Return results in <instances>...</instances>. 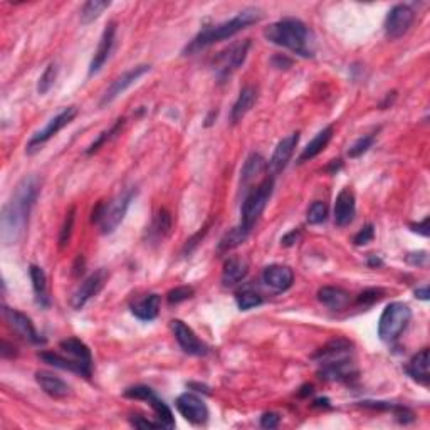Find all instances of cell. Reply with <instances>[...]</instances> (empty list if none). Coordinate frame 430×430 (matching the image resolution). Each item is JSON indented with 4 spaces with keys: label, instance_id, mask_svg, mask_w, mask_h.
Segmentation results:
<instances>
[{
    "label": "cell",
    "instance_id": "obj_1",
    "mask_svg": "<svg viewBox=\"0 0 430 430\" xmlns=\"http://www.w3.org/2000/svg\"><path fill=\"white\" fill-rule=\"evenodd\" d=\"M39 190V180L36 177H26L15 187L0 217V239L3 245L17 244L26 234L29 217L38 200Z\"/></svg>",
    "mask_w": 430,
    "mask_h": 430
},
{
    "label": "cell",
    "instance_id": "obj_2",
    "mask_svg": "<svg viewBox=\"0 0 430 430\" xmlns=\"http://www.w3.org/2000/svg\"><path fill=\"white\" fill-rule=\"evenodd\" d=\"M264 38L271 44L288 49L301 57L314 56V36L300 19H281L264 31Z\"/></svg>",
    "mask_w": 430,
    "mask_h": 430
},
{
    "label": "cell",
    "instance_id": "obj_3",
    "mask_svg": "<svg viewBox=\"0 0 430 430\" xmlns=\"http://www.w3.org/2000/svg\"><path fill=\"white\" fill-rule=\"evenodd\" d=\"M261 17L262 14L259 9L249 7V9L239 12V14H237L236 17H232L231 20H225V22L217 24V26L212 27H206L190 40V44L185 47L183 54H195V52L202 51V49L212 46V44L234 38L237 32L244 31V29L252 26V24L259 22Z\"/></svg>",
    "mask_w": 430,
    "mask_h": 430
},
{
    "label": "cell",
    "instance_id": "obj_4",
    "mask_svg": "<svg viewBox=\"0 0 430 430\" xmlns=\"http://www.w3.org/2000/svg\"><path fill=\"white\" fill-rule=\"evenodd\" d=\"M272 188L274 180L272 177H268L262 180L259 187L254 188L251 194L245 197L243 208H240V224L237 225L245 236L251 234L254 225L257 224L262 212H264V208L272 195Z\"/></svg>",
    "mask_w": 430,
    "mask_h": 430
},
{
    "label": "cell",
    "instance_id": "obj_5",
    "mask_svg": "<svg viewBox=\"0 0 430 430\" xmlns=\"http://www.w3.org/2000/svg\"><path fill=\"white\" fill-rule=\"evenodd\" d=\"M412 319V311L405 302H390L383 309L378 321V337L385 343H393L399 339Z\"/></svg>",
    "mask_w": 430,
    "mask_h": 430
},
{
    "label": "cell",
    "instance_id": "obj_6",
    "mask_svg": "<svg viewBox=\"0 0 430 430\" xmlns=\"http://www.w3.org/2000/svg\"><path fill=\"white\" fill-rule=\"evenodd\" d=\"M125 397H128V399L145 400V402H148L150 407L153 408V412H155V419H157V422L162 429H174L175 427L174 413H171L169 405L163 402L162 399H158L157 393L151 390L150 387H145V385L131 387L125 392Z\"/></svg>",
    "mask_w": 430,
    "mask_h": 430
},
{
    "label": "cell",
    "instance_id": "obj_7",
    "mask_svg": "<svg viewBox=\"0 0 430 430\" xmlns=\"http://www.w3.org/2000/svg\"><path fill=\"white\" fill-rule=\"evenodd\" d=\"M135 195H137V192L135 190H126L118 195L116 199H113L109 204H105L103 217H101L100 220L101 232H103V234H112V232L116 231L118 225L123 222V219H125Z\"/></svg>",
    "mask_w": 430,
    "mask_h": 430
},
{
    "label": "cell",
    "instance_id": "obj_8",
    "mask_svg": "<svg viewBox=\"0 0 430 430\" xmlns=\"http://www.w3.org/2000/svg\"><path fill=\"white\" fill-rule=\"evenodd\" d=\"M76 116H77L76 106H69V108H64L59 114H56V116L52 118V120L49 121L43 130L38 131V133L31 138V141H29V145H27L29 153H32L34 150H38V146L44 145V143L51 140L52 137H56V135L59 133L63 128H66V126L75 120Z\"/></svg>",
    "mask_w": 430,
    "mask_h": 430
},
{
    "label": "cell",
    "instance_id": "obj_9",
    "mask_svg": "<svg viewBox=\"0 0 430 430\" xmlns=\"http://www.w3.org/2000/svg\"><path fill=\"white\" fill-rule=\"evenodd\" d=\"M415 14L408 6H395L393 9L388 12L387 19H385V36L390 40L400 39L408 32V29L412 27Z\"/></svg>",
    "mask_w": 430,
    "mask_h": 430
},
{
    "label": "cell",
    "instance_id": "obj_10",
    "mask_svg": "<svg viewBox=\"0 0 430 430\" xmlns=\"http://www.w3.org/2000/svg\"><path fill=\"white\" fill-rule=\"evenodd\" d=\"M2 313H3V318H6L7 325H9L12 330L19 335V337H22L24 339H26V341L32 343V345H44V343H46V339L40 337V335L38 333V330H36L34 325H32L31 318H27L26 314L20 313V311L17 309L7 308V306H3Z\"/></svg>",
    "mask_w": 430,
    "mask_h": 430
},
{
    "label": "cell",
    "instance_id": "obj_11",
    "mask_svg": "<svg viewBox=\"0 0 430 430\" xmlns=\"http://www.w3.org/2000/svg\"><path fill=\"white\" fill-rule=\"evenodd\" d=\"M148 71H150V66L141 64V66H137V68H131L130 71L125 72V75L116 77V79H114L113 83L109 84V88L105 91L103 98H101V101H100L101 108H105L106 105L113 103V101L116 100L118 96H121V94L125 93L126 89L131 88V86L137 83L140 77L145 76Z\"/></svg>",
    "mask_w": 430,
    "mask_h": 430
},
{
    "label": "cell",
    "instance_id": "obj_12",
    "mask_svg": "<svg viewBox=\"0 0 430 430\" xmlns=\"http://www.w3.org/2000/svg\"><path fill=\"white\" fill-rule=\"evenodd\" d=\"M177 410L183 419L194 425H202L208 420V408L206 402L194 393H183L177 399Z\"/></svg>",
    "mask_w": 430,
    "mask_h": 430
},
{
    "label": "cell",
    "instance_id": "obj_13",
    "mask_svg": "<svg viewBox=\"0 0 430 430\" xmlns=\"http://www.w3.org/2000/svg\"><path fill=\"white\" fill-rule=\"evenodd\" d=\"M108 279V272L105 269L93 272L91 276H88L86 279L81 282L79 288L76 289V293L71 298V306L75 309H83L91 298L96 296L101 289H103L105 282Z\"/></svg>",
    "mask_w": 430,
    "mask_h": 430
},
{
    "label": "cell",
    "instance_id": "obj_14",
    "mask_svg": "<svg viewBox=\"0 0 430 430\" xmlns=\"http://www.w3.org/2000/svg\"><path fill=\"white\" fill-rule=\"evenodd\" d=\"M170 328H171V331H174V337L178 341L180 348H182L185 353L194 355V356L207 355L208 348L204 345L199 338H197L194 330L188 328L185 323L180 321V319H174V321L170 323Z\"/></svg>",
    "mask_w": 430,
    "mask_h": 430
},
{
    "label": "cell",
    "instance_id": "obj_15",
    "mask_svg": "<svg viewBox=\"0 0 430 430\" xmlns=\"http://www.w3.org/2000/svg\"><path fill=\"white\" fill-rule=\"evenodd\" d=\"M59 350H61V353L69 356L71 360H75L77 365L83 368L84 378H89V376L93 375L91 350H89V348L86 346L81 339H77V338L63 339V341L59 343Z\"/></svg>",
    "mask_w": 430,
    "mask_h": 430
},
{
    "label": "cell",
    "instance_id": "obj_16",
    "mask_svg": "<svg viewBox=\"0 0 430 430\" xmlns=\"http://www.w3.org/2000/svg\"><path fill=\"white\" fill-rule=\"evenodd\" d=\"M298 143H300V133H291L289 137L282 138V140L277 143L276 150H274L271 160H269V174L277 175L281 174L282 170L288 167L291 157H293L294 150H296Z\"/></svg>",
    "mask_w": 430,
    "mask_h": 430
},
{
    "label": "cell",
    "instance_id": "obj_17",
    "mask_svg": "<svg viewBox=\"0 0 430 430\" xmlns=\"http://www.w3.org/2000/svg\"><path fill=\"white\" fill-rule=\"evenodd\" d=\"M114 40H116V24L109 22L103 31V36H101L100 44H98L96 52H94L93 56L91 66H89V76H94L96 72L101 71V68H103L106 61L112 56Z\"/></svg>",
    "mask_w": 430,
    "mask_h": 430
},
{
    "label": "cell",
    "instance_id": "obj_18",
    "mask_svg": "<svg viewBox=\"0 0 430 430\" xmlns=\"http://www.w3.org/2000/svg\"><path fill=\"white\" fill-rule=\"evenodd\" d=\"M249 47H251V40H243V43H237L234 46H231L227 51H224L219 56V76L225 77L231 75L232 71H236L237 68L244 64L245 57H247Z\"/></svg>",
    "mask_w": 430,
    "mask_h": 430
},
{
    "label": "cell",
    "instance_id": "obj_19",
    "mask_svg": "<svg viewBox=\"0 0 430 430\" xmlns=\"http://www.w3.org/2000/svg\"><path fill=\"white\" fill-rule=\"evenodd\" d=\"M262 281L268 288L276 291V293H282V291H288L294 282V272L293 269L288 266L281 264H272L268 266L262 272Z\"/></svg>",
    "mask_w": 430,
    "mask_h": 430
},
{
    "label": "cell",
    "instance_id": "obj_20",
    "mask_svg": "<svg viewBox=\"0 0 430 430\" xmlns=\"http://www.w3.org/2000/svg\"><path fill=\"white\" fill-rule=\"evenodd\" d=\"M356 374L358 371H356L355 363L348 356V358L337 360V362L323 363V368L319 370V378L331 380V382H348L350 378H355Z\"/></svg>",
    "mask_w": 430,
    "mask_h": 430
},
{
    "label": "cell",
    "instance_id": "obj_21",
    "mask_svg": "<svg viewBox=\"0 0 430 430\" xmlns=\"http://www.w3.org/2000/svg\"><path fill=\"white\" fill-rule=\"evenodd\" d=\"M356 214V200L355 194L350 188H343L335 202V224L338 227H346L353 222Z\"/></svg>",
    "mask_w": 430,
    "mask_h": 430
},
{
    "label": "cell",
    "instance_id": "obj_22",
    "mask_svg": "<svg viewBox=\"0 0 430 430\" xmlns=\"http://www.w3.org/2000/svg\"><path fill=\"white\" fill-rule=\"evenodd\" d=\"M351 348H353V343L348 341V339L335 338L331 339L330 343H326L321 350H318V353L313 356V360L319 362V365L328 362H337V360L348 358L351 353Z\"/></svg>",
    "mask_w": 430,
    "mask_h": 430
},
{
    "label": "cell",
    "instance_id": "obj_23",
    "mask_svg": "<svg viewBox=\"0 0 430 430\" xmlns=\"http://www.w3.org/2000/svg\"><path fill=\"white\" fill-rule=\"evenodd\" d=\"M36 380H38L39 387L47 393L52 399H66L71 393V387L61 380L59 376L49 374V371H38L36 374Z\"/></svg>",
    "mask_w": 430,
    "mask_h": 430
},
{
    "label": "cell",
    "instance_id": "obj_24",
    "mask_svg": "<svg viewBox=\"0 0 430 430\" xmlns=\"http://www.w3.org/2000/svg\"><path fill=\"white\" fill-rule=\"evenodd\" d=\"M160 302L162 298L158 294H146L145 298L131 305V313L141 321H153L160 313Z\"/></svg>",
    "mask_w": 430,
    "mask_h": 430
},
{
    "label": "cell",
    "instance_id": "obj_25",
    "mask_svg": "<svg viewBox=\"0 0 430 430\" xmlns=\"http://www.w3.org/2000/svg\"><path fill=\"white\" fill-rule=\"evenodd\" d=\"M249 272L247 262L240 257H231L229 261H225L224 269H222V284L224 286H236L240 281L245 279Z\"/></svg>",
    "mask_w": 430,
    "mask_h": 430
},
{
    "label": "cell",
    "instance_id": "obj_26",
    "mask_svg": "<svg viewBox=\"0 0 430 430\" xmlns=\"http://www.w3.org/2000/svg\"><path fill=\"white\" fill-rule=\"evenodd\" d=\"M257 101V89L254 88V86H245L243 88V91H240L239 98H237V101L232 106V112H231V120L232 123H239L243 118L252 109V106L256 105Z\"/></svg>",
    "mask_w": 430,
    "mask_h": 430
},
{
    "label": "cell",
    "instance_id": "obj_27",
    "mask_svg": "<svg viewBox=\"0 0 430 430\" xmlns=\"http://www.w3.org/2000/svg\"><path fill=\"white\" fill-rule=\"evenodd\" d=\"M318 301L330 309H341L350 302V294L341 288L325 286L318 291Z\"/></svg>",
    "mask_w": 430,
    "mask_h": 430
},
{
    "label": "cell",
    "instance_id": "obj_28",
    "mask_svg": "<svg viewBox=\"0 0 430 430\" xmlns=\"http://www.w3.org/2000/svg\"><path fill=\"white\" fill-rule=\"evenodd\" d=\"M333 131H335L333 126H326L325 130L319 131L316 137H314L313 140H311L308 145H306V148L302 150L300 162L305 163V162H309V160L316 158L318 155L326 148L328 143L331 141V138H333Z\"/></svg>",
    "mask_w": 430,
    "mask_h": 430
},
{
    "label": "cell",
    "instance_id": "obj_29",
    "mask_svg": "<svg viewBox=\"0 0 430 430\" xmlns=\"http://www.w3.org/2000/svg\"><path fill=\"white\" fill-rule=\"evenodd\" d=\"M407 374L412 376L415 382L422 385H427L430 374H429V348L419 351L413 358L408 362L407 365Z\"/></svg>",
    "mask_w": 430,
    "mask_h": 430
},
{
    "label": "cell",
    "instance_id": "obj_30",
    "mask_svg": "<svg viewBox=\"0 0 430 430\" xmlns=\"http://www.w3.org/2000/svg\"><path fill=\"white\" fill-rule=\"evenodd\" d=\"M29 274H31V281H32V288H34L36 300L40 306L47 308L49 306V296H47V277L46 272H44L43 268L39 266L32 264L29 268Z\"/></svg>",
    "mask_w": 430,
    "mask_h": 430
},
{
    "label": "cell",
    "instance_id": "obj_31",
    "mask_svg": "<svg viewBox=\"0 0 430 430\" xmlns=\"http://www.w3.org/2000/svg\"><path fill=\"white\" fill-rule=\"evenodd\" d=\"M266 167H268V163H266L264 157H262V155H259V153H252L251 157L245 160L243 171H240V180H243V185H249V183H251L252 180L257 177V175H261L262 171L266 170Z\"/></svg>",
    "mask_w": 430,
    "mask_h": 430
},
{
    "label": "cell",
    "instance_id": "obj_32",
    "mask_svg": "<svg viewBox=\"0 0 430 430\" xmlns=\"http://www.w3.org/2000/svg\"><path fill=\"white\" fill-rule=\"evenodd\" d=\"M112 6V2H106V0H89L81 9V22L83 24H91L93 20L100 17L103 12Z\"/></svg>",
    "mask_w": 430,
    "mask_h": 430
},
{
    "label": "cell",
    "instance_id": "obj_33",
    "mask_svg": "<svg viewBox=\"0 0 430 430\" xmlns=\"http://www.w3.org/2000/svg\"><path fill=\"white\" fill-rule=\"evenodd\" d=\"M123 125H125V120H123V118H120V120L114 123L112 128L103 131V133H101L100 137H98L96 140H94V141L91 143V145H89V148L86 150V153H88V155H93L94 151L100 150L101 146H103L106 141H109V140H112V138H114L118 133H120V130L123 128Z\"/></svg>",
    "mask_w": 430,
    "mask_h": 430
},
{
    "label": "cell",
    "instance_id": "obj_34",
    "mask_svg": "<svg viewBox=\"0 0 430 430\" xmlns=\"http://www.w3.org/2000/svg\"><path fill=\"white\" fill-rule=\"evenodd\" d=\"M170 227H171V217L169 212L165 210V208H162V210L158 212V215L155 217L153 220V227H151V236H155L157 239H160V237H165L167 234L170 232Z\"/></svg>",
    "mask_w": 430,
    "mask_h": 430
},
{
    "label": "cell",
    "instance_id": "obj_35",
    "mask_svg": "<svg viewBox=\"0 0 430 430\" xmlns=\"http://www.w3.org/2000/svg\"><path fill=\"white\" fill-rule=\"evenodd\" d=\"M75 220H76V207H71L68 214H66L63 227H61V234H59L61 249L69 244V239H71V234H72V227H75Z\"/></svg>",
    "mask_w": 430,
    "mask_h": 430
},
{
    "label": "cell",
    "instance_id": "obj_36",
    "mask_svg": "<svg viewBox=\"0 0 430 430\" xmlns=\"http://www.w3.org/2000/svg\"><path fill=\"white\" fill-rule=\"evenodd\" d=\"M326 217H328V206L325 202H321V200H318V202H313L309 206L306 220H308V224L311 225H318L325 222Z\"/></svg>",
    "mask_w": 430,
    "mask_h": 430
},
{
    "label": "cell",
    "instance_id": "obj_37",
    "mask_svg": "<svg viewBox=\"0 0 430 430\" xmlns=\"http://www.w3.org/2000/svg\"><path fill=\"white\" fill-rule=\"evenodd\" d=\"M374 143H375V135H365V137L358 138V140L350 146V150H348V157L350 158L362 157L363 153H367V151L374 146Z\"/></svg>",
    "mask_w": 430,
    "mask_h": 430
},
{
    "label": "cell",
    "instance_id": "obj_38",
    "mask_svg": "<svg viewBox=\"0 0 430 430\" xmlns=\"http://www.w3.org/2000/svg\"><path fill=\"white\" fill-rule=\"evenodd\" d=\"M261 305L262 298L257 293H254V291H243V293L237 294V306H239V309L247 311Z\"/></svg>",
    "mask_w": 430,
    "mask_h": 430
},
{
    "label": "cell",
    "instance_id": "obj_39",
    "mask_svg": "<svg viewBox=\"0 0 430 430\" xmlns=\"http://www.w3.org/2000/svg\"><path fill=\"white\" fill-rule=\"evenodd\" d=\"M57 77V66L56 64H49L46 68V71L43 72V76L39 77V84H38V91L39 94H46L49 89L52 88Z\"/></svg>",
    "mask_w": 430,
    "mask_h": 430
},
{
    "label": "cell",
    "instance_id": "obj_40",
    "mask_svg": "<svg viewBox=\"0 0 430 430\" xmlns=\"http://www.w3.org/2000/svg\"><path fill=\"white\" fill-rule=\"evenodd\" d=\"M194 296V288L190 286H178V288L169 291L167 294V300H169L170 305H178V302H183Z\"/></svg>",
    "mask_w": 430,
    "mask_h": 430
},
{
    "label": "cell",
    "instance_id": "obj_41",
    "mask_svg": "<svg viewBox=\"0 0 430 430\" xmlns=\"http://www.w3.org/2000/svg\"><path fill=\"white\" fill-rule=\"evenodd\" d=\"M383 293H385L383 289H375V288L367 289V291H363L362 294H360L358 302H360V305H363V306H371V305H374V302L382 300Z\"/></svg>",
    "mask_w": 430,
    "mask_h": 430
},
{
    "label": "cell",
    "instance_id": "obj_42",
    "mask_svg": "<svg viewBox=\"0 0 430 430\" xmlns=\"http://www.w3.org/2000/svg\"><path fill=\"white\" fill-rule=\"evenodd\" d=\"M374 237H375V227H374V224H367L365 227H363L362 231H360L358 234L355 236L353 243H355L356 245H365V244H368V243H371V240H374Z\"/></svg>",
    "mask_w": 430,
    "mask_h": 430
},
{
    "label": "cell",
    "instance_id": "obj_43",
    "mask_svg": "<svg viewBox=\"0 0 430 430\" xmlns=\"http://www.w3.org/2000/svg\"><path fill=\"white\" fill-rule=\"evenodd\" d=\"M281 417L276 412H268L261 417V427L262 429H276L279 425Z\"/></svg>",
    "mask_w": 430,
    "mask_h": 430
},
{
    "label": "cell",
    "instance_id": "obj_44",
    "mask_svg": "<svg viewBox=\"0 0 430 430\" xmlns=\"http://www.w3.org/2000/svg\"><path fill=\"white\" fill-rule=\"evenodd\" d=\"M131 425L137 429H162L157 420H146L143 419V417H135V419H131Z\"/></svg>",
    "mask_w": 430,
    "mask_h": 430
},
{
    "label": "cell",
    "instance_id": "obj_45",
    "mask_svg": "<svg viewBox=\"0 0 430 430\" xmlns=\"http://www.w3.org/2000/svg\"><path fill=\"white\" fill-rule=\"evenodd\" d=\"M300 237H301V232L300 231H293V232H289V234H286L284 237H282V240L281 243L284 244V245H294L298 243V240H300Z\"/></svg>",
    "mask_w": 430,
    "mask_h": 430
},
{
    "label": "cell",
    "instance_id": "obj_46",
    "mask_svg": "<svg viewBox=\"0 0 430 430\" xmlns=\"http://www.w3.org/2000/svg\"><path fill=\"white\" fill-rule=\"evenodd\" d=\"M412 231L419 232V234L427 237L429 236V219H424L420 224L412 225Z\"/></svg>",
    "mask_w": 430,
    "mask_h": 430
},
{
    "label": "cell",
    "instance_id": "obj_47",
    "mask_svg": "<svg viewBox=\"0 0 430 430\" xmlns=\"http://www.w3.org/2000/svg\"><path fill=\"white\" fill-rule=\"evenodd\" d=\"M15 348L10 346L7 341H2V348H0V355H2V358H12V356H15Z\"/></svg>",
    "mask_w": 430,
    "mask_h": 430
},
{
    "label": "cell",
    "instance_id": "obj_48",
    "mask_svg": "<svg viewBox=\"0 0 430 430\" xmlns=\"http://www.w3.org/2000/svg\"><path fill=\"white\" fill-rule=\"evenodd\" d=\"M415 298H419L422 301H429L430 294H429V286H424V288H417L415 289Z\"/></svg>",
    "mask_w": 430,
    "mask_h": 430
},
{
    "label": "cell",
    "instance_id": "obj_49",
    "mask_svg": "<svg viewBox=\"0 0 430 430\" xmlns=\"http://www.w3.org/2000/svg\"><path fill=\"white\" fill-rule=\"evenodd\" d=\"M368 264H370V266H382V261H380L378 257L370 256V261H368Z\"/></svg>",
    "mask_w": 430,
    "mask_h": 430
}]
</instances>
